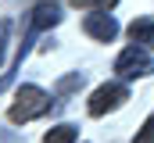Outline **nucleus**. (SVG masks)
Returning a JSON list of instances; mask_svg holds the SVG:
<instances>
[{
  "mask_svg": "<svg viewBox=\"0 0 154 143\" xmlns=\"http://www.w3.org/2000/svg\"><path fill=\"white\" fill-rule=\"evenodd\" d=\"M115 72H118V79H143V75H151L154 72L151 50H143V47H136V43L125 47L115 57Z\"/></svg>",
  "mask_w": 154,
  "mask_h": 143,
  "instance_id": "f03ea898",
  "label": "nucleus"
},
{
  "mask_svg": "<svg viewBox=\"0 0 154 143\" xmlns=\"http://www.w3.org/2000/svg\"><path fill=\"white\" fill-rule=\"evenodd\" d=\"M129 39H133L136 47L151 50L154 47V18H136V22L129 25Z\"/></svg>",
  "mask_w": 154,
  "mask_h": 143,
  "instance_id": "423d86ee",
  "label": "nucleus"
},
{
  "mask_svg": "<svg viewBox=\"0 0 154 143\" xmlns=\"http://www.w3.org/2000/svg\"><path fill=\"white\" fill-rule=\"evenodd\" d=\"M7 32H11V22L0 18V68H4V57H7Z\"/></svg>",
  "mask_w": 154,
  "mask_h": 143,
  "instance_id": "9b49d317",
  "label": "nucleus"
},
{
  "mask_svg": "<svg viewBox=\"0 0 154 143\" xmlns=\"http://www.w3.org/2000/svg\"><path fill=\"white\" fill-rule=\"evenodd\" d=\"M82 82H86V75H82V72H72V75L57 79L54 93H57V97H68V93H75V90H82Z\"/></svg>",
  "mask_w": 154,
  "mask_h": 143,
  "instance_id": "6e6552de",
  "label": "nucleus"
},
{
  "mask_svg": "<svg viewBox=\"0 0 154 143\" xmlns=\"http://www.w3.org/2000/svg\"><path fill=\"white\" fill-rule=\"evenodd\" d=\"M29 22L36 25L39 32H47V29H54L57 22H61V11H57V4H50V0H43L32 7V14H29Z\"/></svg>",
  "mask_w": 154,
  "mask_h": 143,
  "instance_id": "39448f33",
  "label": "nucleus"
},
{
  "mask_svg": "<svg viewBox=\"0 0 154 143\" xmlns=\"http://www.w3.org/2000/svg\"><path fill=\"white\" fill-rule=\"evenodd\" d=\"M75 140H79V125H68V122L65 125H54L43 136V143H75Z\"/></svg>",
  "mask_w": 154,
  "mask_h": 143,
  "instance_id": "0eeeda50",
  "label": "nucleus"
},
{
  "mask_svg": "<svg viewBox=\"0 0 154 143\" xmlns=\"http://www.w3.org/2000/svg\"><path fill=\"white\" fill-rule=\"evenodd\" d=\"M47 111H50V93L39 90V86H32V82H25V86H18L14 104L7 107V118H11L14 125H25V122H32V118H43Z\"/></svg>",
  "mask_w": 154,
  "mask_h": 143,
  "instance_id": "f257e3e1",
  "label": "nucleus"
},
{
  "mask_svg": "<svg viewBox=\"0 0 154 143\" xmlns=\"http://www.w3.org/2000/svg\"><path fill=\"white\" fill-rule=\"evenodd\" d=\"M133 143H154V111L147 114V122L136 129V136H133Z\"/></svg>",
  "mask_w": 154,
  "mask_h": 143,
  "instance_id": "1a4fd4ad",
  "label": "nucleus"
},
{
  "mask_svg": "<svg viewBox=\"0 0 154 143\" xmlns=\"http://www.w3.org/2000/svg\"><path fill=\"white\" fill-rule=\"evenodd\" d=\"M115 4L118 0H72V7H82V11H108Z\"/></svg>",
  "mask_w": 154,
  "mask_h": 143,
  "instance_id": "9d476101",
  "label": "nucleus"
},
{
  "mask_svg": "<svg viewBox=\"0 0 154 143\" xmlns=\"http://www.w3.org/2000/svg\"><path fill=\"white\" fill-rule=\"evenodd\" d=\"M129 100V86L125 82H104V86H97L93 90V97H90V114L93 118H100V114H108V111H115Z\"/></svg>",
  "mask_w": 154,
  "mask_h": 143,
  "instance_id": "7ed1b4c3",
  "label": "nucleus"
},
{
  "mask_svg": "<svg viewBox=\"0 0 154 143\" xmlns=\"http://www.w3.org/2000/svg\"><path fill=\"white\" fill-rule=\"evenodd\" d=\"M82 32L90 36V39H97V43H111L118 36V22L108 11H93V14L82 18Z\"/></svg>",
  "mask_w": 154,
  "mask_h": 143,
  "instance_id": "20e7f679",
  "label": "nucleus"
}]
</instances>
